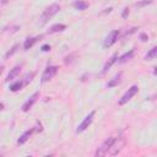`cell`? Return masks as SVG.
<instances>
[{
	"label": "cell",
	"mask_w": 157,
	"mask_h": 157,
	"mask_svg": "<svg viewBox=\"0 0 157 157\" xmlns=\"http://www.w3.org/2000/svg\"><path fill=\"white\" fill-rule=\"evenodd\" d=\"M124 146H125V140H124V137H123V136H117V137L114 139L113 144L110 145V147H109L107 155H109V156H115V155H118V153L124 148Z\"/></svg>",
	"instance_id": "6da1fadb"
},
{
	"label": "cell",
	"mask_w": 157,
	"mask_h": 157,
	"mask_svg": "<svg viewBox=\"0 0 157 157\" xmlns=\"http://www.w3.org/2000/svg\"><path fill=\"white\" fill-rule=\"evenodd\" d=\"M59 11H60V5H59V4H52V5H49V6L44 10V12L42 13V16H40L42 23L48 22V21H49L53 16H55Z\"/></svg>",
	"instance_id": "7a4b0ae2"
},
{
	"label": "cell",
	"mask_w": 157,
	"mask_h": 157,
	"mask_svg": "<svg viewBox=\"0 0 157 157\" xmlns=\"http://www.w3.org/2000/svg\"><path fill=\"white\" fill-rule=\"evenodd\" d=\"M139 92V86H136V85H132L130 88H128V91L121 96V98L119 99V105H123V104H125L126 102H129L136 93Z\"/></svg>",
	"instance_id": "3957f363"
},
{
	"label": "cell",
	"mask_w": 157,
	"mask_h": 157,
	"mask_svg": "<svg viewBox=\"0 0 157 157\" xmlns=\"http://www.w3.org/2000/svg\"><path fill=\"white\" fill-rule=\"evenodd\" d=\"M94 114H96V112L94 110H92V112H90L85 118H83V120L81 121V124L77 126V129H76V132H82V131H85L91 124H92V121H93V118H94Z\"/></svg>",
	"instance_id": "277c9868"
},
{
	"label": "cell",
	"mask_w": 157,
	"mask_h": 157,
	"mask_svg": "<svg viewBox=\"0 0 157 157\" xmlns=\"http://www.w3.org/2000/svg\"><path fill=\"white\" fill-rule=\"evenodd\" d=\"M117 136H110V137H108L98 148H97V151H96V156L97 157H101V156H107V152H108V150H109V147H110V145L113 144V141H114V139H115Z\"/></svg>",
	"instance_id": "5b68a950"
},
{
	"label": "cell",
	"mask_w": 157,
	"mask_h": 157,
	"mask_svg": "<svg viewBox=\"0 0 157 157\" xmlns=\"http://www.w3.org/2000/svg\"><path fill=\"white\" fill-rule=\"evenodd\" d=\"M58 72V66L55 65H49L45 67V70L42 74V82H47L49 80H52Z\"/></svg>",
	"instance_id": "8992f818"
},
{
	"label": "cell",
	"mask_w": 157,
	"mask_h": 157,
	"mask_svg": "<svg viewBox=\"0 0 157 157\" xmlns=\"http://www.w3.org/2000/svg\"><path fill=\"white\" fill-rule=\"evenodd\" d=\"M118 38H119V31L114 29V31L109 32V34L105 37L103 45H104L105 48H109V47H112V45H113V44H114V43L118 40Z\"/></svg>",
	"instance_id": "52a82bcc"
},
{
	"label": "cell",
	"mask_w": 157,
	"mask_h": 157,
	"mask_svg": "<svg viewBox=\"0 0 157 157\" xmlns=\"http://www.w3.org/2000/svg\"><path fill=\"white\" fill-rule=\"evenodd\" d=\"M38 97H39V92L37 91V92H34L25 103H23V105H22V110L23 112H27V110H29L32 107H33V104L37 102V99H38Z\"/></svg>",
	"instance_id": "ba28073f"
},
{
	"label": "cell",
	"mask_w": 157,
	"mask_h": 157,
	"mask_svg": "<svg viewBox=\"0 0 157 157\" xmlns=\"http://www.w3.org/2000/svg\"><path fill=\"white\" fill-rule=\"evenodd\" d=\"M36 131V128H31V129H28V130H26L21 136H20V139L17 140V144L18 145H23L31 136H32V134Z\"/></svg>",
	"instance_id": "9c48e42d"
},
{
	"label": "cell",
	"mask_w": 157,
	"mask_h": 157,
	"mask_svg": "<svg viewBox=\"0 0 157 157\" xmlns=\"http://www.w3.org/2000/svg\"><path fill=\"white\" fill-rule=\"evenodd\" d=\"M20 71H21V65H16L13 69H11V71L7 74V76H6V82H10V81H12V80H15L17 76H18V74H20Z\"/></svg>",
	"instance_id": "30bf717a"
},
{
	"label": "cell",
	"mask_w": 157,
	"mask_h": 157,
	"mask_svg": "<svg viewBox=\"0 0 157 157\" xmlns=\"http://www.w3.org/2000/svg\"><path fill=\"white\" fill-rule=\"evenodd\" d=\"M117 59H118V55L117 54H114V55H112L110 58H109V60L104 64V66H103V70H102V72H101V75H103V74H105L110 67H112V65L117 61Z\"/></svg>",
	"instance_id": "8fae6325"
},
{
	"label": "cell",
	"mask_w": 157,
	"mask_h": 157,
	"mask_svg": "<svg viewBox=\"0 0 157 157\" xmlns=\"http://www.w3.org/2000/svg\"><path fill=\"white\" fill-rule=\"evenodd\" d=\"M64 29H66V26H65V25H63V23H55V25H53V26L48 29V33H49V34H53V33L63 32Z\"/></svg>",
	"instance_id": "7c38bea8"
},
{
	"label": "cell",
	"mask_w": 157,
	"mask_h": 157,
	"mask_svg": "<svg viewBox=\"0 0 157 157\" xmlns=\"http://www.w3.org/2000/svg\"><path fill=\"white\" fill-rule=\"evenodd\" d=\"M134 49H130L128 53H125V54H123L121 56H119L117 60H118V63L119 64H123V63H125V61H128V60H130V59H132V56H134Z\"/></svg>",
	"instance_id": "4fadbf2b"
},
{
	"label": "cell",
	"mask_w": 157,
	"mask_h": 157,
	"mask_svg": "<svg viewBox=\"0 0 157 157\" xmlns=\"http://www.w3.org/2000/svg\"><path fill=\"white\" fill-rule=\"evenodd\" d=\"M121 75H123L121 72L117 74V75H115V76H114V77H113L108 83H107V87H109V88H110V87H115V86H118V85L120 83V81H121Z\"/></svg>",
	"instance_id": "5bb4252c"
},
{
	"label": "cell",
	"mask_w": 157,
	"mask_h": 157,
	"mask_svg": "<svg viewBox=\"0 0 157 157\" xmlns=\"http://www.w3.org/2000/svg\"><path fill=\"white\" fill-rule=\"evenodd\" d=\"M74 7H75L76 10H78V11H85V10L88 7V2H86V1H83V0H76V1L74 2Z\"/></svg>",
	"instance_id": "9a60e30c"
},
{
	"label": "cell",
	"mask_w": 157,
	"mask_h": 157,
	"mask_svg": "<svg viewBox=\"0 0 157 157\" xmlns=\"http://www.w3.org/2000/svg\"><path fill=\"white\" fill-rule=\"evenodd\" d=\"M38 39H39V37H29V38H27V39L25 40V43H23V48H25L26 50L29 49V48H32L33 44H34Z\"/></svg>",
	"instance_id": "2e32d148"
},
{
	"label": "cell",
	"mask_w": 157,
	"mask_h": 157,
	"mask_svg": "<svg viewBox=\"0 0 157 157\" xmlns=\"http://www.w3.org/2000/svg\"><path fill=\"white\" fill-rule=\"evenodd\" d=\"M156 55H157V47H152L145 55V60H153L156 59Z\"/></svg>",
	"instance_id": "e0dca14e"
},
{
	"label": "cell",
	"mask_w": 157,
	"mask_h": 157,
	"mask_svg": "<svg viewBox=\"0 0 157 157\" xmlns=\"http://www.w3.org/2000/svg\"><path fill=\"white\" fill-rule=\"evenodd\" d=\"M23 86H25V85H23V81H22V80H20V81H16V82H13V83L10 86V91H12V92L20 91V90H21Z\"/></svg>",
	"instance_id": "ac0fdd59"
},
{
	"label": "cell",
	"mask_w": 157,
	"mask_h": 157,
	"mask_svg": "<svg viewBox=\"0 0 157 157\" xmlns=\"http://www.w3.org/2000/svg\"><path fill=\"white\" fill-rule=\"evenodd\" d=\"M18 48H20V44H15L12 48H11V50H9L6 54H5V58H9V56H11V55H13L17 50H18Z\"/></svg>",
	"instance_id": "d6986e66"
},
{
	"label": "cell",
	"mask_w": 157,
	"mask_h": 157,
	"mask_svg": "<svg viewBox=\"0 0 157 157\" xmlns=\"http://www.w3.org/2000/svg\"><path fill=\"white\" fill-rule=\"evenodd\" d=\"M152 2H153V0H142V1L136 2V4H135V6H136V7H144V6L150 5V4H152Z\"/></svg>",
	"instance_id": "ffe728a7"
},
{
	"label": "cell",
	"mask_w": 157,
	"mask_h": 157,
	"mask_svg": "<svg viewBox=\"0 0 157 157\" xmlns=\"http://www.w3.org/2000/svg\"><path fill=\"white\" fill-rule=\"evenodd\" d=\"M140 40H141V42H147V40H148V36H147L146 33H141V34H140Z\"/></svg>",
	"instance_id": "44dd1931"
},
{
	"label": "cell",
	"mask_w": 157,
	"mask_h": 157,
	"mask_svg": "<svg viewBox=\"0 0 157 157\" xmlns=\"http://www.w3.org/2000/svg\"><path fill=\"white\" fill-rule=\"evenodd\" d=\"M136 29H139V28H137V27H132V28H131V29H130L129 32H126V33L124 34V37H126V36H130L131 33H134V32H136Z\"/></svg>",
	"instance_id": "7402d4cb"
},
{
	"label": "cell",
	"mask_w": 157,
	"mask_h": 157,
	"mask_svg": "<svg viewBox=\"0 0 157 157\" xmlns=\"http://www.w3.org/2000/svg\"><path fill=\"white\" fill-rule=\"evenodd\" d=\"M128 15H129V9H128V7H125V9L123 10V13H121V17H123V18H125V17H126Z\"/></svg>",
	"instance_id": "603a6c76"
},
{
	"label": "cell",
	"mask_w": 157,
	"mask_h": 157,
	"mask_svg": "<svg viewBox=\"0 0 157 157\" xmlns=\"http://www.w3.org/2000/svg\"><path fill=\"white\" fill-rule=\"evenodd\" d=\"M49 50H50V45L44 44V45L42 47V52H49Z\"/></svg>",
	"instance_id": "cb8c5ba5"
},
{
	"label": "cell",
	"mask_w": 157,
	"mask_h": 157,
	"mask_svg": "<svg viewBox=\"0 0 157 157\" xmlns=\"http://www.w3.org/2000/svg\"><path fill=\"white\" fill-rule=\"evenodd\" d=\"M0 4H4L5 5V4H7V0H0Z\"/></svg>",
	"instance_id": "d4e9b609"
},
{
	"label": "cell",
	"mask_w": 157,
	"mask_h": 157,
	"mask_svg": "<svg viewBox=\"0 0 157 157\" xmlns=\"http://www.w3.org/2000/svg\"><path fill=\"white\" fill-rule=\"evenodd\" d=\"M2 69H4V66H2V65H0V74L2 72Z\"/></svg>",
	"instance_id": "484cf974"
},
{
	"label": "cell",
	"mask_w": 157,
	"mask_h": 157,
	"mask_svg": "<svg viewBox=\"0 0 157 157\" xmlns=\"http://www.w3.org/2000/svg\"><path fill=\"white\" fill-rule=\"evenodd\" d=\"M2 108H4V104H2V103H0V110H1Z\"/></svg>",
	"instance_id": "4316f807"
}]
</instances>
